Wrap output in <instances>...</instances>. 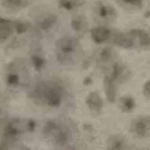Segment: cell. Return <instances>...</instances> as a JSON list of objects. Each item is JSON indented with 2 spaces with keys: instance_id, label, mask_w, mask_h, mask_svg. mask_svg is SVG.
<instances>
[{
  "instance_id": "f1b7e54d",
  "label": "cell",
  "mask_w": 150,
  "mask_h": 150,
  "mask_svg": "<svg viewBox=\"0 0 150 150\" xmlns=\"http://www.w3.org/2000/svg\"><path fill=\"white\" fill-rule=\"evenodd\" d=\"M149 63H150V59H149Z\"/></svg>"
},
{
  "instance_id": "44dd1931",
  "label": "cell",
  "mask_w": 150,
  "mask_h": 150,
  "mask_svg": "<svg viewBox=\"0 0 150 150\" xmlns=\"http://www.w3.org/2000/svg\"><path fill=\"white\" fill-rule=\"evenodd\" d=\"M14 31L13 20L2 17L0 15V43L10 40Z\"/></svg>"
},
{
  "instance_id": "8992f818",
  "label": "cell",
  "mask_w": 150,
  "mask_h": 150,
  "mask_svg": "<svg viewBox=\"0 0 150 150\" xmlns=\"http://www.w3.org/2000/svg\"><path fill=\"white\" fill-rule=\"evenodd\" d=\"M30 22L38 38L51 37L59 30L60 15L56 9L47 6H36L30 10Z\"/></svg>"
},
{
  "instance_id": "7c38bea8",
  "label": "cell",
  "mask_w": 150,
  "mask_h": 150,
  "mask_svg": "<svg viewBox=\"0 0 150 150\" xmlns=\"http://www.w3.org/2000/svg\"><path fill=\"white\" fill-rule=\"evenodd\" d=\"M91 59L94 64L101 70L119 60L120 56L116 47L102 45L94 51Z\"/></svg>"
},
{
  "instance_id": "4316f807",
  "label": "cell",
  "mask_w": 150,
  "mask_h": 150,
  "mask_svg": "<svg viewBox=\"0 0 150 150\" xmlns=\"http://www.w3.org/2000/svg\"><path fill=\"white\" fill-rule=\"evenodd\" d=\"M13 150H34L31 147H30V146H28V145H24V144H22V143H21V144H19V145H17L16 146H15V147L13 149Z\"/></svg>"
},
{
  "instance_id": "5b68a950",
  "label": "cell",
  "mask_w": 150,
  "mask_h": 150,
  "mask_svg": "<svg viewBox=\"0 0 150 150\" xmlns=\"http://www.w3.org/2000/svg\"><path fill=\"white\" fill-rule=\"evenodd\" d=\"M103 77V88L108 101L115 103L120 88L129 81L131 71L128 66L120 59L109 67L101 69Z\"/></svg>"
},
{
  "instance_id": "30bf717a",
  "label": "cell",
  "mask_w": 150,
  "mask_h": 150,
  "mask_svg": "<svg viewBox=\"0 0 150 150\" xmlns=\"http://www.w3.org/2000/svg\"><path fill=\"white\" fill-rule=\"evenodd\" d=\"M120 30L112 25L96 24L91 28L89 35L92 42L98 45H114Z\"/></svg>"
},
{
  "instance_id": "ba28073f",
  "label": "cell",
  "mask_w": 150,
  "mask_h": 150,
  "mask_svg": "<svg viewBox=\"0 0 150 150\" xmlns=\"http://www.w3.org/2000/svg\"><path fill=\"white\" fill-rule=\"evenodd\" d=\"M13 35L9 40V48L17 49L30 42H35V38H38L30 21L13 20Z\"/></svg>"
},
{
  "instance_id": "ffe728a7",
  "label": "cell",
  "mask_w": 150,
  "mask_h": 150,
  "mask_svg": "<svg viewBox=\"0 0 150 150\" xmlns=\"http://www.w3.org/2000/svg\"><path fill=\"white\" fill-rule=\"evenodd\" d=\"M86 3V0H57V6L61 11L74 14L81 10Z\"/></svg>"
},
{
  "instance_id": "4fadbf2b",
  "label": "cell",
  "mask_w": 150,
  "mask_h": 150,
  "mask_svg": "<svg viewBox=\"0 0 150 150\" xmlns=\"http://www.w3.org/2000/svg\"><path fill=\"white\" fill-rule=\"evenodd\" d=\"M131 40L132 49L142 51H150V30L144 28H132L127 30Z\"/></svg>"
},
{
  "instance_id": "7a4b0ae2",
  "label": "cell",
  "mask_w": 150,
  "mask_h": 150,
  "mask_svg": "<svg viewBox=\"0 0 150 150\" xmlns=\"http://www.w3.org/2000/svg\"><path fill=\"white\" fill-rule=\"evenodd\" d=\"M33 70L27 57H16L5 65L2 81L6 93L16 95L26 91L31 84Z\"/></svg>"
},
{
  "instance_id": "d6986e66",
  "label": "cell",
  "mask_w": 150,
  "mask_h": 150,
  "mask_svg": "<svg viewBox=\"0 0 150 150\" xmlns=\"http://www.w3.org/2000/svg\"><path fill=\"white\" fill-rule=\"evenodd\" d=\"M115 103L120 111L123 113H131L137 107L136 99L129 94L118 96Z\"/></svg>"
},
{
  "instance_id": "d4e9b609",
  "label": "cell",
  "mask_w": 150,
  "mask_h": 150,
  "mask_svg": "<svg viewBox=\"0 0 150 150\" xmlns=\"http://www.w3.org/2000/svg\"><path fill=\"white\" fill-rule=\"evenodd\" d=\"M13 148L8 142L0 136V150H13Z\"/></svg>"
},
{
  "instance_id": "8fae6325",
  "label": "cell",
  "mask_w": 150,
  "mask_h": 150,
  "mask_svg": "<svg viewBox=\"0 0 150 150\" xmlns=\"http://www.w3.org/2000/svg\"><path fill=\"white\" fill-rule=\"evenodd\" d=\"M28 55V59L33 72L38 75L46 74L49 66V57L43 47L38 45V42H33Z\"/></svg>"
},
{
  "instance_id": "6da1fadb",
  "label": "cell",
  "mask_w": 150,
  "mask_h": 150,
  "mask_svg": "<svg viewBox=\"0 0 150 150\" xmlns=\"http://www.w3.org/2000/svg\"><path fill=\"white\" fill-rule=\"evenodd\" d=\"M27 97L36 107L52 112L70 110L75 100L72 84L67 77L46 73L34 77L25 91Z\"/></svg>"
},
{
  "instance_id": "9c48e42d",
  "label": "cell",
  "mask_w": 150,
  "mask_h": 150,
  "mask_svg": "<svg viewBox=\"0 0 150 150\" xmlns=\"http://www.w3.org/2000/svg\"><path fill=\"white\" fill-rule=\"evenodd\" d=\"M91 12L97 24L112 25L119 16L114 6L105 0L95 1L91 6Z\"/></svg>"
},
{
  "instance_id": "ac0fdd59",
  "label": "cell",
  "mask_w": 150,
  "mask_h": 150,
  "mask_svg": "<svg viewBox=\"0 0 150 150\" xmlns=\"http://www.w3.org/2000/svg\"><path fill=\"white\" fill-rule=\"evenodd\" d=\"M105 150H128L127 138L120 134H112L106 140Z\"/></svg>"
},
{
  "instance_id": "2e32d148",
  "label": "cell",
  "mask_w": 150,
  "mask_h": 150,
  "mask_svg": "<svg viewBox=\"0 0 150 150\" xmlns=\"http://www.w3.org/2000/svg\"><path fill=\"white\" fill-rule=\"evenodd\" d=\"M85 105L90 113L94 117L100 116L104 110V100L97 91H91L87 95Z\"/></svg>"
},
{
  "instance_id": "52a82bcc",
  "label": "cell",
  "mask_w": 150,
  "mask_h": 150,
  "mask_svg": "<svg viewBox=\"0 0 150 150\" xmlns=\"http://www.w3.org/2000/svg\"><path fill=\"white\" fill-rule=\"evenodd\" d=\"M0 136L13 147L28 137L26 117H9L0 128Z\"/></svg>"
},
{
  "instance_id": "e0dca14e",
  "label": "cell",
  "mask_w": 150,
  "mask_h": 150,
  "mask_svg": "<svg viewBox=\"0 0 150 150\" xmlns=\"http://www.w3.org/2000/svg\"><path fill=\"white\" fill-rule=\"evenodd\" d=\"M33 0H0V6L6 13L16 14L28 9Z\"/></svg>"
},
{
  "instance_id": "7402d4cb",
  "label": "cell",
  "mask_w": 150,
  "mask_h": 150,
  "mask_svg": "<svg viewBox=\"0 0 150 150\" xmlns=\"http://www.w3.org/2000/svg\"><path fill=\"white\" fill-rule=\"evenodd\" d=\"M9 105L6 94L0 91V128L9 118Z\"/></svg>"
},
{
  "instance_id": "3957f363",
  "label": "cell",
  "mask_w": 150,
  "mask_h": 150,
  "mask_svg": "<svg viewBox=\"0 0 150 150\" xmlns=\"http://www.w3.org/2000/svg\"><path fill=\"white\" fill-rule=\"evenodd\" d=\"M39 133L54 149H60L74 143L76 128L68 120L55 117L42 122Z\"/></svg>"
},
{
  "instance_id": "cb8c5ba5",
  "label": "cell",
  "mask_w": 150,
  "mask_h": 150,
  "mask_svg": "<svg viewBox=\"0 0 150 150\" xmlns=\"http://www.w3.org/2000/svg\"><path fill=\"white\" fill-rule=\"evenodd\" d=\"M142 92L145 98L150 100V80L144 83L142 88Z\"/></svg>"
},
{
  "instance_id": "83f0119b",
  "label": "cell",
  "mask_w": 150,
  "mask_h": 150,
  "mask_svg": "<svg viewBox=\"0 0 150 150\" xmlns=\"http://www.w3.org/2000/svg\"><path fill=\"white\" fill-rule=\"evenodd\" d=\"M134 150H149V149H134Z\"/></svg>"
},
{
  "instance_id": "484cf974",
  "label": "cell",
  "mask_w": 150,
  "mask_h": 150,
  "mask_svg": "<svg viewBox=\"0 0 150 150\" xmlns=\"http://www.w3.org/2000/svg\"><path fill=\"white\" fill-rule=\"evenodd\" d=\"M55 150H83V149L81 148V146H80L77 144H75L74 142L66 146V147L60 148V149H55Z\"/></svg>"
},
{
  "instance_id": "277c9868",
  "label": "cell",
  "mask_w": 150,
  "mask_h": 150,
  "mask_svg": "<svg viewBox=\"0 0 150 150\" xmlns=\"http://www.w3.org/2000/svg\"><path fill=\"white\" fill-rule=\"evenodd\" d=\"M53 52L57 63L65 67L78 65L84 56L81 39L74 35H63L55 40Z\"/></svg>"
},
{
  "instance_id": "5bb4252c",
  "label": "cell",
  "mask_w": 150,
  "mask_h": 150,
  "mask_svg": "<svg viewBox=\"0 0 150 150\" xmlns=\"http://www.w3.org/2000/svg\"><path fill=\"white\" fill-rule=\"evenodd\" d=\"M129 131L137 138H149L150 116L142 115L134 118L129 124Z\"/></svg>"
},
{
  "instance_id": "9a60e30c",
  "label": "cell",
  "mask_w": 150,
  "mask_h": 150,
  "mask_svg": "<svg viewBox=\"0 0 150 150\" xmlns=\"http://www.w3.org/2000/svg\"><path fill=\"white\" fill-rule=\"evenodd\" d=\"M70 27L74 35L80 39L86 36L91 30L88 17L80 12L72 14L70 20Z\"/></svg>"
},
{
  "instance_id": "603a6c76",
  "label": "cell",
  "mask_w": 150,
  "mask_h": 150,
  "mask_svg": "<svg viewBox=\"0 0 150 150\" xmlns=\"http://www.w3.org/2000/svg\"><path fill=\"white\" fill-rule=\"evenodd\" d=\"M112 1L116 2L119 6L129 11H134L142 9L144 4V0H112Z\"/></svg>"
}]
</instances>
